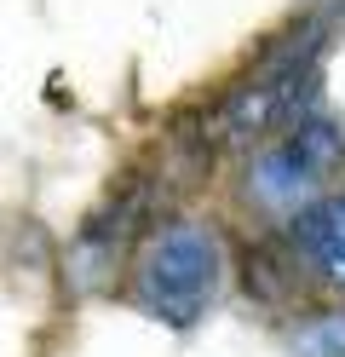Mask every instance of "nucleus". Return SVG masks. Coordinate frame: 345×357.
Listing matches in <instances>:
<instances>
[{
    "label": "nucleus",
    "instance_id": "3",
    "mask_svg": "<svg viewBox=\"0 0 345 357\" xmlns=\"http://www.w3.org/2000/svg\"><path fill=\"white\" fill-rule=\"evenodd\" d=\"M299 248L316 259V271L345 288V196H328V202H311L293 219Z\"/></svg>",
    "mask_w": 345,
    "mask_h": 357
},
{
    "label": "nucleus",
    "instance_id": "2",
    "mask_svg": "<svg viewBox=\"0 0 345 357\" xmlns=\"http://www.w3.org/2000/svg\"><path fill=\"white\" fill-rule=\"evenodd\" d=\"M345 155V132L334 121H305L293 127L276 150L259 155V167H253V190L265 196V202H299L311 185L328 178V167Z\"/></svg>",
    "mask_w": 345,
    "mask_h": 357
},
{
    "label": "nucleus",
    "instance_id": "4",
    "mask_svg": "<svg viewBox=\"0 0 345 357\" xmlns=\"http://www.w3.org/2000/svg\"><path fill=\"white\" fill-rule=\"evenodd\" d=\"M293 357H345V311H322L293 334Z\"/></svg>",
    "mask_w": 345,
    "mask_h": 357
},
{
    "label": "nucleus",
    "instance_id": "1",
    "mask_svg": "<svg viewBox=\"0 0 345 357\" xmlns=\"http://www.w3.org/2000/svg\"><path fill=\"white\" fill-rule=\"evenodd\" d=\"M213 294H219V236L207 225L178 219L138 259V305L173 328H190L213 305Z\"/></svg>",
    "mask_w": 345,
    "mask_h": 357
}]
</instances>
